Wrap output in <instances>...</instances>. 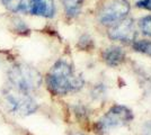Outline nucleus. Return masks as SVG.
Instances as JSON below:
<instances>
[{
	"instance_id": "12",
	"label": "nucleus",
	"mask_w": 151,
	"mask_h": 135,
	"mask_svg": "<svg viewBox=\"0 0 151 135\" xmlns=\"http://www.w3.org/2000/svg\"><path fill=\"white\" fill-rule=\"evenodd\" d=\"M139 27L143 35L151 37V15H147L145 17H142L139 21Z\"/></svg>"
},
{
	"instance_id": "14",
	"label": "nucleus",
	"mask_w": 151,
	"mask_h": 135,
	"mask_svg": "<svg viewBox=\"0 0 151 135\" xmlns=\"http://www.w3.org/2000/svg\"><path fill=\"white\" fill-rule=\"evenodd\" d=\"M142 135H151V121L145 124L142 129Z\"/></svg>"
},
{
	"instance_id": "10",
	"label": "nucleus",
	"mask_w": 151,
	"mask_h": 135,
	"mask_svg": "<svg viewBox=\"0 0 151 135\" xmlns=\"http://www.w3.org/2000/svg\"><path fill=\"white\" fill-rule=\"evenodd\" d=\"M63 13L67 18L75 19L81 13L85 0H60Z\"/></svg>"
},
{
	"instance_id": "1",
	"label": "nucleus",
	"mask_w": 151,
	"mask_h": 135,
	"mask_svg": "<svg viewBox=\"0 0 151 135\" xmlns=\"http://www.w3.org/2000/svg\"><path fill=\"white\" fill-rule=\"evenodd\" d=\"M85 86L81 74L64 58L58 59L44 73V87L53 97H65L79 92Z\"/></svg>"
},
{
	"instance_id": "15",
	"label": "nucleus",
	"mask_w": 151,
	"mask_h": 135,
	"mask_svg": "<svg viewBox=\"0 0 151 135\" xmlns=\"http://www.w3.org/2000/svg\"><path fill=\"white\" fill-rule=\"evenodd\" d=\"M68 135H85L82 132H80V131H70L69 133H68Z\"/></svg>"
},
{
	"instance_id": "13",
	"label": "nucleus",
	"mask_w": 151,
	"mask_h": 135,
	"mask_svg": "<svg viewBox=\"0 0 151 135\" xmlns=\"http://www.w3.org/2000/svg\"><path fill=\"white\" fill-rule=\"evenodd\" d=\"M135 5L138 8H142V9L151 11V0H139V1H137Z\"/></svg>"
},
{
	"instance_id": "5",
	"label": "nucleus",
	"mask_w": 151,
	"mask_h": 135,
	"mask_svg": "<svg viewBox=\"0 0 151 135\" xmlns=\"http://www.w3.org/2000/svg\"><path fill=\"white\" fill-rule=\"evenodd\" d=\"M133 121V113L123 105H114L95 124L96 131L101 134L109 129L124 127Z\"/></svg>"
},
{
	"instance_id": "3",
	"label": "nucleus",
	"mask_w": 151,
	"mask_h": 135,
	"mask_svg": "<svg viewBox=\"0 0 151 135\" xmlns=\"http://www.w3.org/2000/svg\"><path fill=\"white\" fill-rule=\"evenodd\" d=\"M0 106L7 115L14 118H27L40 110L37 95L17 90L6 84L0 89Z\"/></svg>"
},
{
	"instance_id": "6",
	"label": "nucleus",
	"mask_w": 151,
	"mask_h": 135,
	"mask_svg": "<svg viewBox=\"0 0 151 135\" xmlns=\"http://www.w3.org/2000/svg\"><path fill=\"white\" fill-rule=\"evenodd\" d=\"M130 10L131 6L127 0H104L98 9L97 19L101 25L111 27L127 18Z\"/></svg>"
},
{
	"instance_id": "2",
	"label": "nucleus",
	"mask_w": 151,
	"mask_h": 135,
	"mask_svg": "<svg viewBox=\"0 0 151 135\" xmlns=\"http://www.w3.org/2000/svg\"><path fill=\"white\" fill-rule=\"evenodd\" d=\"M4 84L37 95L38 91L44 87V74L31 62L22 59H15L5 68Z\"/></svg>"
},
{
	"instance_id": "7",
	"label": "nucleus",
	"mask_w": 151,
	"mask_h": 135,
	"mask_svg": "<svg viewBox=\"0 0 151 135\" xmlns=\"http://www.w3.org/2000/svg\"><path fill=\"white\" fill-rule=\"evenodd\" d=\"M108 37L122 43H133L137 39L135 23L131 18H125L108 29Z\"/></svg>"
},
{
	"instance_id": "9",
	"label": "nucleus",
	"mask_w": 151,
	"mask_h": 135,
	"mask_svg": "<svg viewBox=\"0 0 151 135\" xmlns=\"http://www.w3.org/2000/svg\"><path fill=\"white\" fill-rule=\"evenodd\" d=\"M125 58L126 55L124 50L120 46H116V45L107 47L103 53V59H104L105 63L112 68L121 65L125 61Z\"/></svg>"
},
{
	"instance_id": "4",
	"label": "nucleus",
	"mask_w": 151,
	"mask_h": 135,
	"mask_svg": "<svg viewBox=\"0 0 151 135\" xmlns=\"http://www.w3.org/2000/svg\"><path fill=\"white\" fill-rule=\"evenodd\" d=\"M0 9L5 15L53 19L57 15L55 0H0Z\"/></svg>"
},
{
	"instance_id": "8",
	"label": "nucleus",
	"mask_w": 151,
	"mask_h": 135,
	"mask_svg": "<svg viewBox=\"0 0 151 135\" xmlns=\"http://www.w3.org/2000/svg\"><path fill=\"white\" fill-rule=\"evenodd\" d=\"M8 31L16 36H28L32 29L26 17L20 15H6Z\"/></svg>"
},
{
	"instance_id": "11",
	"label": "nucleus",
	"mask_w": 151,
	"mask_h": 135,
	"mask_svg": "<svg viewBox=\"0 0 151 135\" xmlns=\"http://www.w3.org/2000/svg\"><path fill=\"white\" fill-rule=\"evenodd\" d=\"M132 47L138 53L151 56V41L149 39H135L132 43Z\"/></svg>"
}]
</instances>
